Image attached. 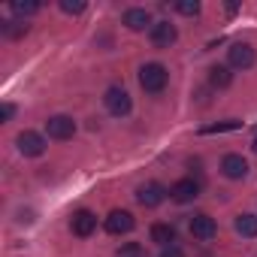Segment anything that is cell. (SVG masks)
<instances>
[{
    "label": "cell",
    "instance_id": "8992f818",
    "mask_svg": "<svg viewBox=\"0 0 257 257\" xmlns=\"http://www.w3.org/2000/svg\"><path fill=\"white\" fill-rule=\"evenodd\" d=\"M137 200H140V206L155 209V206H161V203L167 200V188H164V185H158V182H146V185H140Z\"/></svg>",
    "mask_w": 257,
    "mask_h": 257
},
{
    "label": "cell",
    "instance_id": "d6986e66",
    "mask_svg": "<svg viewBox=\"0 0 257 257\" xmlns=\"http://www.w3.org/2000/svg\"><path fill=\"white\" fill-rule=\"evenodd\" d=\"M115 257H149V254H146V248L140 242H127V245H121L115 251Z\"/></svg>",
    "mask_w": 257,
    "mask_h": 257
},
{
    "label": "cell",
    "instance_id": "7a4b0ae2",
    "mask_svg": "<svg viewBox=\"0 0 257 257\" xmlns=\"http://www.w3.org/2000/svg\"><path fill=\"white\" fill-rule=\"evenodd\" d=\"M103 103H106L109 115H115V118H124V115H131V109H134V100H131V94H127L124 88H118V85L106 91Z\"/></svg>",
    "mask_w": 257,
    "mask_h": 257
},
{
    "label": "cell",
    "instance_id": "9c48e42d",
    "mask_svg": "<svg viewBox=\"0 0 257 257\" xmlns=\"http://www.w3.org/2000/svg\"><path fill=\"white\" fill-rule=\"evenodd\" d=\"M149 37H152V43H155L158 49H170V46L176 43L179 31H176V25H170V22H155L152 31H149Z\"/></svg>",
    "mask_w": 257,
    "mask_h": 257
},
{
    "label": "cell",
    "instance_id": "5bb4252c",
    "mask_svg": "<svg viewBox=\"0 0 257 257\" xmlns=\"http://www.w3.org/2000/svg\"><path fill=\"white\" fill-rule=\"evenodd\" d=\"M152 242H158L161 248L176 245V227L173 224H152Z\"/></svg>",
    "mask_w": 257,
    "mask_h": 257
},
{
    "label": "cell",
    "instance_id": "ffe728a7",
    "mask_svg": "<svg viewBox=\"0 0 257 257\" xmlns=\"http://www.w3.org/2000/svg\"><path fill=\"white\" fill-rule=\"evenodd\" d=\"M176 13H182V16H200V4L197 0H176Z\"/></svg>",
    "mask_w": 257,
    "mask_h": 257
},
{
    "label": "cell",
    "instance_id": "9a60e30c",
    "mask_svg": "<svg viewBox=\"0 0 257 257\" xmlns=\"http://www.w3.org/2000/svg\"><path fill=\"white\" fill-rule=\"evenodd\" d=\"M236 233L239 236H245V239H254L257 236V215H251V212H245V215H239L236 218Z\"/></svg>",
    "mask_w": 257,
    "mask_h": 257
},
{
    "label": "cell",
    "instance_id": "ac0fdd59",
    "mask_svg": "<svg viewBox=\"0 0 257 257\" xmlns=\"http://www.w3.org/2000/svg\"><path fill=\"white\" fill-rule=\"evenodd\" d=\"M239 127H242V121H218V124H206L203 127V131L200 134H227V131H239Z\"/></svg>",
    "mask_w": 257,
    "mask_h": 257
},
{
    "label": "cell",
    "instance_id": "52a82bcc",
    "mask_svg": "<svg viewBox=\"0 0 257 257\" xmlns=\"http://www.w3.org/2000/svg\"><path fill=\"white\" fill-rule=\"evenodd\" d=\"M227 61H230V67H236V70H248V67H254V49H251L248 43H233V46L227 49Z\"/></svg>",
    "mask_w": 257,
    "mask_h": 257
},
{
    "label": "cell",
    "instance_id": "7c38bea8",
    "mask_svg": "<svg viewBox=\"0 0 257 257\" xmlns=\"http://www.w3.org/2000/svg\"><path fill=\"white\" fill-rule=\"evenodd\" d=\"M221 173H224L227 179H245V176H248V161H245L242 155H227V158L221 161Z\"/></svg>",
    "mask_w": 257,
    "mask_h": 257
},
{
    "label": "cell",
    "instance_id": "5b68a950",
    "mask_svg": "<svg viewBox=\"0 0 257 257\" xmlns=\"http://www.w3.org/2000/svg\"><path fill=\"white\" fill-rule=\"evenodd\" d=\"M46 134H49L52 140H73L76 121H73L70 115H52V118L46 121Z\"/></svg>",
    "mask_w": 257,
    "mask_h": 257
},
{
    "label": "cell",
    "instance_id": "277c9868",
    "mask_svg": "<svg viewBox=\"0 0 257 257\" xmlns=\"http://www.w3.org/2000/svg\"><path fill=\"white\" fill-rule=\"evenodd\" d=\"M16 143H19V152H22L25 158H40V155L46 152V137L37 134V131H22Z\"/></svg>",
    "mask_w": 257,
    "mask_h": 257
},
{
    "label": "cell",
    "instance_id": "ba28073f",
    "mask_svg": "<svg viewBox=\"0 0 257 257\" xmlns=\"http://www.w3.org/2000/svg\"><path fill=\"white\" fill-rule=\"evenodd\" d=\"M70 230H73L79 239H88V236L97 230V215H94L91 209H79V212L73 215V221H70Z\"/></svg>",
    "mask_w": 257,
    "mask_h": 257
},
{
    "label": "cell",
    "instance_id": "7402d4cb",
    "mask_svg": "<svg viewBox=\"0 0 257 257\" xmlns=\"http://www.w3.org/2000/svg\"><path fill=\"white\" fill-rule=\"evenodd\" d=\"M61 10L67 16H82L85 13V4H82V0H61Z\"/></svg>",
    "mask_w": 257,
    "mask_h": 257
},
{
    "label": "cell",
    "instance_id": "603a6c76",
    "mask_svg": "<svg viewBox=\"0 0 257 257\" xmlns=\"http://www.w3.org/2000/svg\"><path fill=\"white\" fill-rule=\"evenodd\" d=\"M161 257H185V251L179 245H167V248H161Z\"/></svg>",
    "mask_w": 257,
    "mask_h": 257
},
{
    "label": "cell",
    "instance_id": "d4e9b609",
    "mask_svg": "<svg viewBox=\"0 0 257 257\" xmlns=\"http://www.w3.org/2000/svg\"><path fill=\"white\" fill-rule=\"evenodd\" d=\"M251 149H254V152H257V134H254V140H251Z\"/></svg>",
    "mask_w": 257,
    "mask_h": 257
},
{
    "label": "cell",
    "instance_id": "30bf717a",
    "mask_svg": "<svg viewBox=\"0 0 257 257\" xmlns=\"http://www.w3.org/2000/svg\"><path fill=\"white\" fill-rule=\"evenodd\" d=\"M191 233H194V239H200V242H209V239H215V233H218V224H215V218L212 215H194L191 218Z\"/></svg>",
    "mask_w": 257,
    "mask_h": 257
},
{
    "label": "cell",
    "instance_id": "6da1fadb",
    "mask_svg": "<svg viewBox=\"0 0 257 257\" xmlns=\"http://www.w3.org/2000/svg\"><path fill=\"white\" fill-rule=\"evenodd\" d=\"M167 82H170V73H167L164 64H143L140 67V85H143V91L161 94L167 88Z\"/></svg>",
    "mask_w": 257,
    "mask_h": 257
},
{
    "label": "cell",
    "instance_id": "2e32d148",
    "mask_svg": "<svg viewBox=\"0 0 257 257\" xmlns=\"http://www.w3.org/2000/svg\"><path fill=\"white\" fill-rule=\"evenodd\" d=\"M209 82H212V88H227V85L233 82L230 67H212V70H209Z\"/></svg>",
    "mask_w": 257,
    "mask_h": 257
},
{
    "label": "cell",
    "instance_id": "cb8c5ba5",
    "mask_svg": "<svg viewBox=\"0 0 257 257\" xmlns=\"http://www.w3.org/2000/svg\"><path fill=\"white\" fill-rule=\"evenodd\" d=\"M16 115V106L13 103H4V106H0V121H10Z\"/></svg>",
    "mask_w": 257,
    "mask_h": 257
},
{
    "label": "cell",
    "instance_id": "e0dca14e",
    "mask_svg": "<svg viewBox=\"0 0 257 257\" xmlns=\"http://www.w3.org/2000/svg\"><path fill=\"white\" fill-rule=\"evenodd\" d=\"M13 13L16 16H34V13H40V0H13Z\"/></svg>",
    "mask_w": 257,
    "mask_h": 257
},
{
    "label": "cell",
    "instance_id": "3957f363",
    "mask_svg": "<svg viewBox=\"0 0 257 257\" xmlns=\"http://www.w3.org/2000/svg\"><path fill=\"white\" fill-rule=\"evenodd\" d=\"M103 224H106V233H112V236H124V233H131V230L137 227L134 215L127 212V209H115V212H109V218H106Z\"/></svg>",
    "mask_w": 257,
    "mask_h": 257
},
{
    "label": "cell",
    "instance_id": "4fadbf2b",
    "mask_svg": "<svg viewBox=\"0 0 257 257\" xmlns=\"http://www.w3.org/2000/svg\"><path fill=\"white\" fill-rule=\"evenodd\" d=\"M124 28L127 31H152V16H149V10H127L124 13Z\"/></svg>",
    "mask_w": 257,
    "mask_h": 257
},
{
    "label": "cell",
    "instance_id": "44dd1931",
    "mask_svg": "<svg viewBox=\"0 0 257 257\" xmlns=\"http://www.w3.org/2000/svg\"><path fill=\"white\" fill-rule=\"evenodd\" d=\"M4 34L13 37V40H19V37L28 34V25H25V22H7V25H4Z\"/></svg>",
    "mask_w": 257,
    "mask_h": 257
},
{
    "label": "cell",
    "instance_id": "8fae6325",
    "mask_svg": "<svg viewBox=\"0 0 257 257\" xmlns=\"http://www.w3.org/2000/svg\"><path fill=\"white\" fill-rule=\"evenodd\" d=\"M170 197H173L176 203H191V200L200 197V185H197L194 179H179V182L170 188Z\"/></svg>",
    "mask_w": 257,
    "mask_h": 257
}]
</instances>
